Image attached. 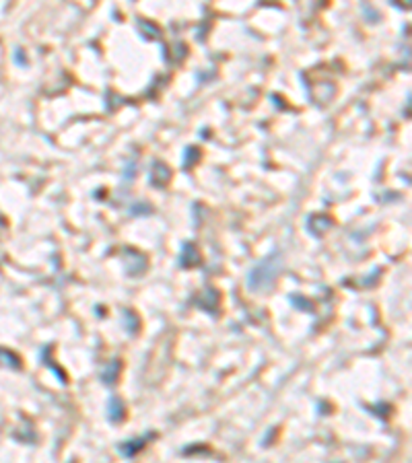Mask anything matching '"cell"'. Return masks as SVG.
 <instances>
[{"label": "cell", "mask_w": 412, "mask_h": 463, "mask_svg": "<svg viewBox=\"0 0 412 463\" xmlns=\"http://www.w3.org/2000/svg\"><path fill=\"white\" fill-rule=\"evenodd\" d=\"M120 371H122V363H120V360L107 363V367H105V371H103V383L113 385V383L117 381V377H120Z\"/></svg>", "instance_id": "cell-3"}, {"label": "cell", "mask_w": 412, "mask_h": 463, "mask_svg": "<svg viewBox=\"0 0 412 463\" xmlns=\"http://www.w3.org/2000/svg\"><path fill=\"white\" fill-rule=\"evenodd\" d=\"M291 303H293V305H297V307H301V309H309V311H311V303H309V300H299V296H297V294H293V296H291Z\"/></svg>", "instance_id": "cell-7"}, {"label": "cell", "mask_w": 412, "mask_h": 463, "mask_svg": "<svg viewBox=\"0 0 412 463\" xmlns=\"http://www.w3.org/2000/svg\"><path fill=\"white\" fill-rule=\"evenodd\" d=\"M281 266L283 264L277 257H268L262 264H256V268L247 276L249 290H266V288H270L274 278H277L279 272H281Z\"/></svg>", "instance_id": "cell-1"}, {"label": "cell", "mask_w": 412, "mask_h": 463, "mask_svg": "<svg viewBox=\"0 0 412 463\" xmlns=\"http://www.w3.org/2000/svg\"><path fill=\"white\" fill-rule=\"evenodd\" d=\"M198 261H200V255H198L196 247H194V245H186V247H184V253H182V257H180V264H182L184 268H188V266H196Z\"/></svg>", "instance_id": "cell-5"}, {"label": "cell", "mask_w": 412, "mask_h": 463, "mask_svg": "<svg viewBox=\"0 0 412 463\" xmlns=\"http://www.w3.org/2000/svg\"><path fill=\"white\" fill-rule=\"evenodd\" d=\"M124 324H126V328H128L130 334H136V332L141 330V319L136 317L132 311H124Z\"/></svg>", "instance_id": "cell-6"}, {"label": "cell", "mask_w": 412, "mask_h": 463, "mask_svg": "<svg viewBox=\"0 0 412 463\" xmlns=\"http://www.w3.org/2000/svg\"><path fill=\"white\" fill-rule=\"evenodd\" d=\"M124 416H126V406H124V401H122L117 395H111V397L107 399V418H109L111 422H120V420H124Z\"/></svg>", "instance_id": "cell-2"}, {"label": "cell", "mask_w": 412, "mask_h": 463, "mask_svg": "<svg viewBox=\"0 0 412 463\" xmlns=\"http://www.w3.org/2000/svg\"><path fill=\"white\" fill-rule=\"evenodd\" d=\"M145 440L147 438H134V440H128V442H122L120 447V453L124 457H134L136 453H139L143 447H145Z\"/></svg>", "instance_id": "cell-4"}]
</instances>
